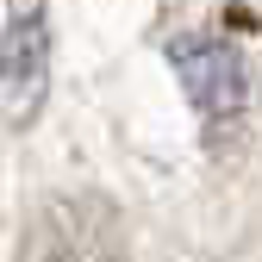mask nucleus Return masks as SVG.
I'll return each mask as SVG.
<instances>
[{
    "instance_id": "1",
    "label": "nucleus",
    "mask_w": 262,
    "mask_h": 262,
    "mask_svg": "<svg viewBox=\"0 0 262 262\" xmlns=\"http://www.w3.org/2000/svg\"><path fill=\"white\" fill-rule=\"evenodd\" d=\"M19 262H131V244L100 193H62L31 212Z\"/></svg>"
},
{
    "instance_id": "2",
    "label": "nucleus",
    "mask_w": 262,
    "mask_h": 262,
    "mask_svg": "<svg viewBox=\"0 0 262 262\" xmlns=\"http://www.w3.org/2000/svg\"><path fill=\"white\" fill-rule=\"evenodd\" d=\"M169 69L181 75L206 138L225 144L250 113V62H244V50L225 44V38H206V31H187V38H169Z\"/></svg>"
},
{
    "instance_id": "3",
    "label": "nucleus",
    "mask_w": 262,
    "mask_h": 262,
    "mask_svg": "<svg viewBox=\"0 0 262 262\" xmlns=\"http://www.w3.org/2000/svg\"><path fill=\"white\" fill-rule=\"evenodd\" d=\"M44 81H50V38L44 19L25 13L0 38V119H31L44 100Z\"/></svg>"
}]
</instances>
